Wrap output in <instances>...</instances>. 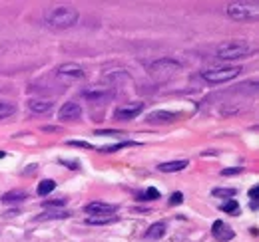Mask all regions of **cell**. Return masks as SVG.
I'll list each match as a JSON object with an SVG mask.
<instances>
[{
	"mask_svg": "<svg viewBox=\"0 0 259 242\" xmlns=\"http://www.w3.org/2000/svg\"><path fill=\"white\" fill-rule=\"evenodd\" d=\"M76 22H78V10L70 8V6H58V8H52L46 12V24L56 30L72 28Z\"/></svg>",
	"mask_w": 259,
	"mask_h": 242,
	"instance_id": "1",
	"label": "cell"
},
{
	"mask_svg": "<svg viewBox=\"0 0 259 242\" xmlns=\"http://www.w3.org/2000/svg\"><path fill=\"white\" fill-rule=\"evenodd\" d=\"M255 52V44L243 42V40H234L217 46V58L221 60H239V58H249Z\"/></svg>",
	"mask_w": 259,
	"mask_h": 242,
	"instance_id": "2",
	"label": "cell"
},
{
	"mask_svg": "<svg viewBox=\"0 0 259 242\" xmlns=\"http://www.w3.org/2000/svg\"><path fill=\"white\" fill-rule=\"evenodd\" d=\"M227 16L234 20H255L259 16V4L257 2H229L225 8Z\"/></svg>",
	"mask_w": 259,
	"mask_h": 242,
	"instance_id": "3",
	"label": "cell"
},
{
	"mask_svg": "<svg viewBox=\"0 0 259 242\" xmlns=\"http://www.w3.org/2000/svg\"><path fill=\"white\" fill-rule=\"evenodd\" d=\"M241 74V68L237 66H229V68H212V70H206L201 72V78L210 83H221V81H229Z\"/></svg>",
	"mask_w": 259,
	"mask_h": 242,
	"instance_id": "4",
	"label": "cell"
},
{
	"mask_svg": "<svg viewBox=\"0 0 259 242\" xmlns=\"http://www.w3.org/2000/svg\"><path fill=\"white\" fill-rule=\"evenodd\" d=\"M114 96H116V92L110 87H90V89H84L82 92V98L88 100L94 105H104V103L112 101Z\"/></svg>",
	"mask_w": 259,
	"mask_h": 242,
	"instance_id": "5",
	"label": "cell"
},
{
	"mask_svg": "<svg viewBox=\"0 0 259 242\" xmlns=\"http://www.w3.org/2000/svg\"><path fill=\"white\" fill-rule=\"evenodd\" d=\"M143 111V103L141 101H132V103H124L122 107H118L114 111V119L118 121H130L134 117H138Z\"/></svg>",
	"mask_w": 259,
	"mask_h": 242,
	"instance_id": "6",
	"label": "cell"
},
{
	"mask_svg": "<svg viewBox=\"0 0 259 242\" xmlns=\"http://www.w3.org/2000/svg\"><path fill=\"white\" fill-rule=\"evenodd\" d=\"M182 68V64L180 62H176V60H158V62H154L152 66H150V72L152 74H174V72H178Z\"/></svg>",
	"mask_w": 259,
	"mask_h": 242,
	"instance_id": "7",
	"label": "cell"
},
{
	"mask_svg": "<svg viewBox=\"0 0 259 242\" xmlns=\"http://www.w3.org/2000/svg\"><path fill=\"white\" fill-rule=\"evenodd\" d=\"M86 213L90 217H106V215H114L116 213V204H108V202H90L86 204Z\"/></svg>",
	"mask_w": 259,
	"mask_h": 242,
	"instance_id": "8",
	"label": "cell"
},
{
	"mask_svg": "<svg viewBox=\"0 0 259 242\" xmlns=\"http://www.w3.org/2000/svg\"><path fill=\"white\" fill-rule=\"evenodd\" d=\"M212 234H213L219 242H229V240L235 236V232L232 230V226H229L227 222H223V221H215V222L212 224Z\"/></svg>",
	"mask_w": 259,
	"mask_h": 242,
	"instance_id": "9",
	"label": "cell"
},
{
	"mask_svg": "<svg viewBox=\"0 0 259 242\" xmlns=\"http://www.w3.org/2000/svg\"><path fill=\"white\" fill-rule=\"evenodd\" d=\"M182 117V113L176 111H164V109H156L148 115L150 123H171V121H178Z\"/></svg>",
	"mask_w": 259,
	"mask_h": 242,
	"instance_id": "10",
	"label": "cell"
},
{
	"mask_svg": "<svg viewBox=\"0 0 259 242\" xmlns=\"http://www.w3.org/2000/svg\"><path fill=\"white\" fill-rule=\"evenodd\" d=\"M58 115H60V119H80L82 117V107L76 101H66L60 107Z\"/></svg>",
	"mask_w": 259,
	"mask_h": 242,
	"instance_id": "11",
	"label": "cell"
},
{
	"mask_svg": "<svg viewBox=\"0 0 259 242\" xmlns=\"http://www.w3.org/2000/svg\"><path fill=\"white\" fill-rule=\"evenodd\" d=\"M58 74L70 76V78H84V70L78 64H62V66H58Z\"/></svg>",
	"mask_w": 259,
	"mask_h": 242,
	"instance_id": "12",
	"label": "cell"
},
{
	"mask_svg": "<svg viewBox=\"0 0 259 242\" xmlns=\"http://www.w3.org/2000/svg\"><path fill=\"white\" fill-rule=\"evenodd\" d=\"M165 228H167V224H165L164 221H160V222L152 224V226L146 230V238H148V240H160V238L165 234Z\"/></svg>",
	"mask_w": 259,
	"mask_h": 242,
	"instance_id": "13",
	"label": "cell"
},
{
	"mask_svg": "<svg viewBox=\"0 0 259 242\" xmlns=\"http://www.w3.org/2000/svg\"><path fill=\"white\" fill-rule=\"evenodd\" d=\"M186 167H188V161H167V163L158 165V171H162V173H178V171H184Z\"/></svg>",
	"mask_w": 259,
	"mask_h": 242,
	"instance_id": "14",
	"label": "cell"
},
{
	"mask_svg": "<svg viewBox=\"0 0 259 242\" xmlns=\"http://www.w3.org/2000/svg\"><path fill=\"white\" fill-rule=\"evenodd\" d=\"M28 107H30L34 113H48L52 111V103L46 100H30L28 101Z\"/></svg>",
	"mask_w": 259,
	"mask_h": 242,
	"instance_id": "15",
	"label": "cell"
},
{
	"mask_svg": "<svg viewBox=\"0 0 259 242\" xmlns=\"http://www.w3.org/2000/svg\"><path fill=\"white\" fill-rule=\"evenodd\" d=\"M26 199H28V195H26L24 191H10V193H4V195H2V202H4V204L22 202V201H26Z\"/></svg>",
	"mask_w": 259,
	"mask_h": 242,
	"instance_id": "16",
	"label": "cell"
},
{
	"mask_svg": "<svg viewBox=\"0 0 259 242\" xmlns=\"http://www.w3.org/2000/svg\"><path fill=\"white\" fill-rule=\"evenodd\" d=\"M118 222V217L114 215H106V217H88L86 219V224H92V226H98V224H114Z\"/></svg>",
	"mask_w": 259,
	"mask_h": 242,
	"instance_id": "17",
	"label": "cell"
},
{
	"mask_svg": "<svg viewBox=\"0 0 259 242\" xmlns=\"http://www.w3.org/2000/svg\"><path fill=\"white\" fill-rule=\"evenodd\" d=\"M140 145L138 141H122V143H116V145H110V147H102L100 149V153H116V151L124 149V147H136Z\"/></svg>",
	"mask_w": 259,
	"mask_h": 242,
	"instance_id": "18",
	"label": "cell"
},
{
	"mask_svg": "<svg viewBox=\"0 0 259 242\" xmlns=\"http://www.w3.org/2000/svg\"><path fill=\"white\" fill-rule=\"evenodd\" d=\"M54 189H56V181H52V179H44L42 183L38 185V195H40V197H46V195H50Z\"/></svg>",
	"mask_w": 259,
	"mask_h": 242,
	"instance_id": "19",
	"label": "cell"
},
{
	"mask_svg": "<svg viewBox=\"0 0 259 242\" xmlns=\"http://www.w3.org/2000/svg\"><path fill=\"white\" fill-rule=\"evenodd\" d=\"M68 213L66 210H46L44 215L38 217V221H54V219H66Z\"/></svg>",
	"mask_w": 259,
	"mask_h": 242,
	"instance_id": "20",
	"label": "cell"
},
{
	"mask_svg": "<svg viewBox=\"0 0 259 242\" xmlns=\"http://www.w3.org/2000/svg\"><path fill=\"white\" fill-rule=\"evenodd\" d=\"M14 111H16V105L12 101H0V119L14 115Z\"/></svg>",
	"mask_w": 259,
	"mask_h": 242,
	"instance_id": "21",
	"label": "cell"
},
{
	"mask_svg": "<svg viewBox=\"0 0 259 242\" xmlns=\"http://www.w3.org/2000/svg\"><path fill=\"white\" fill-rule=\"evenodd\" d=\"M223 213H232V215H237V210H239V202L237 201H234V199H229V201H225V202H221V206H219Z\"/></svg>",
	"mask_w": 259,
	"mask_h": 242,
	"instance_id": "22",
	"label": "cell"
},
{
	"mask_svg": "<svg viewBox=\"0 0 259 242\" xmlns=\"http://www.w3.org/2000/svg\"><path fill=\"white\" fill-rule=\"evenodd\" d=\"M212 195L217 197V199H227V201H229V199H234V197L237 195V191H235V189H213Z\"/></svg>",
	"mask_w": 259,
	"mask_h": 242,
	"instance_id": "23",
	"label": "cell"
},
{
	"mask_svg": "<svg viewBox=\"0 0 259 242\" xmlns=\"http://www.w3.org/2000/svg\"><path fill=\"white\" fill-rule=\"evenodd\" d=\"M140 199L141 201H156V199H160V191L154 189V187H150V189L143 191V195H140Z\"/></svg>",
	"mask_w": 259,
	"mask_h": 242,
	"instance_id": "24",
	"label": "cell"
},
{
	"mask_svg": "<svg viewBox=\"0 0 259 242\" xmlns=\"http://www.w3.org/2000/svg\"><path fill=\"white\" fill-rule=\"evenodd\" d=\"M249 199H251V208L257 210V199H259V185H253L249 189Z\"/></svg>",
	"mask_w": 259,
	"mask_h": 242,
	"instance_id": "25",
	"label": "cell"
},
{
	"mask_svg": "<svg viewBox=\"0 0 259 242\" xmlns=\"http://www.w3.org/2000/svg\"><path fill=\"white\" fill-rule=\"evenodd\" d=\"M182 201H184V195H182L180 191H176L174 195H171V197H169V204H180Z\"/></svg>",
	"mask_w": 259,
	"mask_h": 242,
	"instance_id": "26",
	"label": "cell"
},
{
	"mask_svg": "<svg viewBox=\"0 0 259 242\" xmlns=\"http://www.w3.org/2000/svg\"><path fill=\"white\" fill-rule=\"evenodd\" d=\"M68 145H72V147H84V149H94V145L86 143V141H68Z\"/></svg>",
	"mask_w": 259,
	"mask_h": 242,
	"instance_id": "27",
	"label": "cell"
},
{
	"mask_svg": "<svg viewBox=\"0 0 259 242\" xmlns=\"http://www.w3.org/2000/svg\"><path fill=\"white\" fill-rule=\"evenodd\" d=\"M62 165H68V169H80V163L78 161H66V159H60Z\"/></svg>",
	"mask_w": 259,
	"mask_h": 242,
	"instance_id": "28",
	"label": "cell"
},
{
	"mask_svg": "<svg viewBox=\"0 0 259 242\" xmlns=\"http://www.w3.org/2000/svg\"><path fill=\"white\" fill-rule=\"evenodd\" d=\"M237 173H241V169H239V167H237V169H223V171H221V175H223V177H229V175H237Z\"/></svg>",
	"mask_w": 259,
	"mask_h": 242,
	"instance_id": "29",
	"label": "cell"
},
{
	"mask_svg": "<svg viewBox=\"0 0 259 242\" xmlns=\"http://www.w3.org/2000/svg\"><path fill=\"white\" fill-rule=\"evenodd\" d=\"M64 202H66L64 199H60V201H46V202H44V206H54V204H56V206H62Z\"/></svg>",
	"mask_w": 259,
	"mask_h": 242,
	"instance_id": "30",
	"label": "cell"
},
{
	"mask_svg": "<svg viewBox=\"0 0 259 242\" xmlns=\"http://www.w3.org/2000/svg\"><path fill=\"white\" fill-rule=\"evenodd\" d=\"M96 135H122L120 131H112V129H108V131H96Z\"/></svg>",
	"mask_w": 259,
	"mask_h": 242,
	"instance_id": "31",
	"label": "cell"
},
{
	"mask_svg": "<svg viewBox=\"0 0 259 242\" xmlns=\"http://www.w3.org/2000/svg\"><path fill=\"white\" fill-rule=\"evenodd\" d=\"M6 157V153H4V151H0V159H4Z\"/></svg>",
	"mask_w": 259,
	"mask_h": 242,
	"instance_id": "32",
	"label": "cell"
}]
</instances>
